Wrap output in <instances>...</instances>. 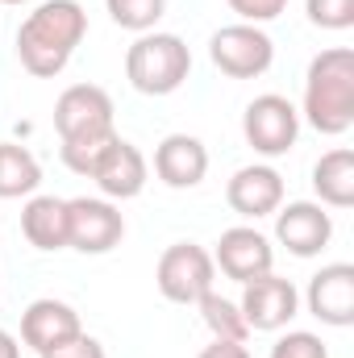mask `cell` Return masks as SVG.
<instances>
[{
	"label": "cell",
	"instance_id": "44dd1931",
	"mask_svg": "<svg viewBox=\"0 0 354 358\" xmlns=\"http://www.w3.org/2000/svg\"><path fill=\"white\" fill-rule=\"evenodd\" d=\"M108 17L129 29V34H150L159 25V17L167 13V0H104Z\"/></svg>",
	"mask_w": 354,
	"mask_h": 358
},
{
	"label": "cell",
	"instance_id": "8992f818",
	"mask_svg": "<svg viewBox=\"0 0 354 358\" xmlns=\"http://www.w3.org/2000/svg\"><path fill=\"white\" fill-rule=\"evenodd\" d=\"M213 279H217L213 255L204 246H196V242L167 246L159 267H155V283L171 304H200V296L213 292Z\"/></svg>",
	"mask_w": 354,
	"mask_h": 358
},
{
	"label": "cell",
	"instance_id": "30bf717a",
	"mask_svg": "<svg viewBox=\"0 0 354 358\" xmlns=\"http://www.w3.org/2000/svg\"><path fill=\"white\" fill-rule=\"evenodd\" d=\"M275 238H279V246H288V255L317 259L334 238V217L325 213V204H313V200L279 204L275 208Z\"/></svg>",
	"mask_w": 354,
	"mask_h": 358
},
{
	"label": "cell",
	"instance_id": "83f0119b",
	"mask_svg": "<svg viewBox=\"0 0 354 358\" xmlns=\"http://www.w3.org/2000/svg\"><path fill=\"white\" fill-rule=\"evenodd\" d=\"M0 358H21V346L8 329H0Z\"/></svg>",
	"mask_w": 354,
	"mask_h": 358
},
{
	"label": "cell",
	"instance_id": "7a4b0ae2",
	"mask_svg": "<svg viewBox=\"0 0 354 358\" xmlns=\"http://www.w3.org/2000/svg\"><path fill=\"white\" fill-rule=\"evenodd\" d=\"M304 117L325 138H338L354 125V50L330 46L309 63Z\"/></svg>",
	"mask_w": 354,
	"mask_h": 358
},
{
	"label": "cell",
	"instance_id": "5b68a950",
	"mask_svg": "<svg viewBox=\"0 0 354 358\" xmlns=\"http://www.w3.org/2000/svg\"><path fill=\"white\" fill-rule=\"evenodd\" d=\"M242 134H246V142H250L255 155L279 159V155H288V150L296 146V138H300V113H296V104H292L288 96L263 92V96H255V100L246 104V113H242Z\"/></svg>",
	"mask_w": 354,
	"mask_h": 358
},
{
	"label": "cell",
	"instance_id": "9c48e42d",
	"mask_svg": "<svg viewBox=\"0 0 354 358\" xmlns=\"http://www.w3.org/2000/svg\"><path fill=\"white\" fill-rule=\"evenodd\" d=\"M55 129L63 142L71 138H100L113 129V96L96 84H71L55 100Z\"/></svg>",
	"mask_w": 354,
	"mask_h": 358
},
{
	"label": "cell",
	"instance_id": "4fadbf2b",
	"mask_svg": "<svg viewBox=\"0 0 354 358\" xmlns=\"http://www.w3.org/2000/svg\"><path fill=\"white\" fill-rule=\"evenodd\" d=\"M146 176H150L146 155L134 142H125V138H113L108 150L100 155L96 171H92L96 187L104 192V200H134V196H142Z\"/></svg>",
	"mask_w": 354,
	"mask_h": 358
},
{
	"label": "cell",
	"instance_id": "8fae6325",
	"mask_svg": "<svg viewBox=\"0 0 354 358\" xmlns=\"http://www.w3.org/2000/svg\"><path fill=\"white\" fill-rule=\"evenodd\" d=\"M271 263H275V250L255 225H234L217 238L213 267H221V275L234 279V283H250V279L267 275Z\"/></svg>",
	"mask_w": 354,
	"mask_h": 358
},
{
	"label": "cell",
	"instance_id": "5bb4252c",
	"mask_svg": "<svg viewBox=\"0 0 354 358\" xmlns=\"http://www.w3.org/2000/svg\"><path fill=\"white\" fill-rule=\"evenodd\" d=\"M225 200L246 221L275 217V208L283 204V176L275 167H267V163H250V167L234 171L229 187H225Z\"/></svg>",
	"mask_w": 354,
	"mask_h": 358
},
{
	"label": "cell",
	"instance_id": "2e32d148",
	"mask_svg": "<svg viewBox=\"0 0 354 358\" xmlns=\"http://www.w3.org/2000/svg\"><path fill=\"white\" fill-rule=\"evenodd\" d=\"M155 176L163 179L167 187L176 192H187L196 187L200 179L208 176V150L200 138L192 134H167L155 150Z\"/></svg>",
	"mask_w": 354,
	"mask_h": 358
},
{
	"label": "cell",
	"instance_id": "d6986e66",
	"mask_svg": "<svg viewBox=\"0 0 354 358\" xmlns=\"http://www.w3.org/2000/svg\"><path fill=\"white\" fill-rule=\"evenodd\" d=\"M42 183L38 159L17 146V142H0V200H17V196H34Z\"/></svg>",
	"mask_w": 354,
	"mask_h": 358
},
{
	"label": "cell",
	"instance_id": "ffe728a7",
	"mask_svg": "<svg viewBox=\"0 0 354 358\" xmlns=\"http://www.w3.org/2000/svg\"><path fill=\"white\" fill-rule=\"evenodd\" d=\"M200 317H204V325H208V334L213 338H221V342H246V321H242V308L234 304V300H225V296H217V292H208V296H200Z\"/></svg>",
	"mask_w": 354,
	"mask_h": 358
},
{
	"label": "cell",
	"instance_id": "f1b7e54d",
	"mask_svg": "<svg viewBox=\"0 0 354 358\" xmlns=\"http://www.w3.org/2000/svg\"><path fill=\"white\" fill-rule=\"evenodd\" d=\"M0 4H25V0H0Z\"/></svg>",
	"mask_w": 354,
	"mask_h": 358
},
{
	"label": "cell",
	"instance_id": "ba28073f",
	"mask_svg": "<svg viewBox=\"0 0 354 358\" xmlns=\"http://www.w3.org/2000/svg\"><path fill=\"white\" fill-rule=\"evenodd\" d=\"M238 308H242L246 329L275 334V329H283V325L296 317V308H300V292H296L292 279H279L275 271H267V275H259V279L242 283V300H238Z\"/></svg>",
	"mask_w": 354,
	"mask_h": 358
},
{
	"label": "cell",
	"instance_id": "6da1fadb",
	"mask_svg": "<svg viewBox=\"0 0 354 358\" xmlns=\"http://www.w3.org/2000/svg\"><path fill=\"white\" fill-rule=\"evenodd\" d=\"M88 34V13L80 0H46L17 29V59L29 76L55 80Z\"/></svg>",
	"mask_w": 354,
	"mask_h": 358
},
{
	"label": "cell",
	"instance_id": "e0dca14e",
	"mask_svg": "<svg viewBox=\"0 0 354 358\" xmlns=\"http://www.w3.org/2000/svg\"><path fill=\"white\" fill-rule=\"evenodd\" d=\"M21 234L42 255L67 250V200H59V196H29L25 208H21Z\"/></svg>",
	"mask_w": 354,
	"mask_h": 358
},
{
	"label": "cell",
	"instance_id": "3957f363",
	"mask_svg": "<svg viewBox=\"0 0 354 358\" xmlns=\"http://www.w3.org/2000/svg\"><path fill=\"white\" fill-rule=\"evenodd\" d=\"M192 76V50L179 34H138V42L125 50V80L142 96H171Z\"/></svg>",
	"mask_w": 354,
	"mask_h": 358
},
{
	"label": "cell",
	"instance_id": "cb8c5ba5",
	"mask_svg": "<svg viewBox=\"0 0 354 358\" xmlns=\"http://www.w3.org/2000/svg\"><path fill=\"white\" fill-rule=\"evenodd\" d=\"M271 358H330V350H325V342H321L317 334L292 329V334H283V338L271 346Z\"/></svg>",
	"mask_w": 354,
	"mask_h": 358
},
{
	"label": "cell",
	"instance_id": "603a6c76",
	"mask_svg": "<svg viewBox=\"0 0 354 358\" xmlns=\"http://www.w3.org/2000/svg\"><path fill=\"white\" fill-rule=\"evenodd\" d=\"M304 13L317 29H351L354 0H304Z\"/></svg>",
	"mask_w": 354,
	"mask_h": 358
},
{
	"label": "cell",
	"instance_id": "4316f807",
	"mask_svg": "<svg viewBox=\"0 0 354 358\" xmlns=\"http://www.w3.org/2000/svg\"><path fill=\"white\" fill-rule=\"evenodd\" d=\"M196 358H250V350H246V342H221V338H213Z\"/></svg>",
	"mask_w": 354,
	"mask_h": 358
},
{
	"label": "cell",
	"instance_id": "52a82bcc",
	"mask_svg": "<svg viewBox=\"0 0 354 358\" xmlns=\"http://www.w3.org/2000/svg\"><path fill=\"white\" fill-rule=\"evenodd\" d=\"M125 238V217L104 196L67 200V246L80 255H108Z\"/></svg>",
	"mask_w": 354,
	"mask_h": 358
},
{
	"label": "cell",
	"instance_id": "d4e9b609",
	"mask_svg": "<svg viewBox=\"0 0 354 358\" xmlns=\"http://www.w3.org/2000/svg\"><path fill=\"white\" fill-rule=\"evenodd\" d=\"M229 8H234L246 25H263V21H275V17L288 8V0H229Z\"/></svg>",
	"mask_w": 354,
	"mask_h": 358
},
{
	"label": "cell",
	"instance_id": "ac0fdd59",
	"mask_svg": "<svg viewBox=\"0 0 354 358\" xmlns=\"http://www.w3.org/2000/svg\"><path fill=\"white\" fill-rule=\"evenodd\" d=\"M313 192L330 208H351L354 204V150L338 146V150L321 155L317 167H313Z\"/></svg>",
	"mask_w": 354,
	"mask_h": 358
},
{
	"label": "cell",
	"instance_id": "7c38bea8",
	"mask_svg": "<svg viewBox=\"0 0 354 358\" xmlns=\"http://www.w3.org/2000/svg\"><path fill=\"white\" fill-rule=\"evenodd\" d=\"M309 313L321 321V325H334V329H346L354 325V267L351 263H330L309 279Z\"/></svg>",
	"mask_w": 354,
	"mask_h": 358
},
{
	"label": "cell",
	"instance_id": "484cf974",
	"mask_svg": "<svg viewBox=\"0 0 354 358\" xmlns=\"http://www.w3.org/2000/svg\"><path fill=\"white\" fill-rule=\"evenodd\" d=\"M42 358H108V355H104V346H100L96 338H88V334L80 329L76 338H67V342H59L55 350H46Z\"/></svg>",
	"mask_w": 354,
	"mask_h": 358
},
{
	"label": "cell",
	"instance_id": "7402d4cb",
	"mask_svg": "<svg viewBox=\"0 0 354 358\" xmlns=\"http://www.w3.org/2000/svg\"><path fill=\"white\" fill-rule=\"evenodd\" d=\"M113 138H117V134H100V138H71V142H63V163H67V171L92 179L96 163H100V155L108 150V142H113Z\"/></svg>",
	"mask_w": 354,
	"mask_h": 358
},
{
	"label": "cell",
	"instance_id": "9a60e30c",
	"mask_svg": "<svg viewBox=\"0 0 354 358\" xmlns=\"http://www.w3.org/2000/svg\"><path fill=\"white\" fill-rule=\"evenodd\" d=\"M84 325H80V313L71 308V304H63V300H34L25 313H21V342L29 346V350H38V355H46V350H55L59 342H67V338H76Z\"/></svg>",
	"mask_w": 354,
	"mask_h": 358
},
{
	"label": "cell",
	"instance_id": "277c9868",
	"mask_svg": "<svg viewBox=\"0 0 354 358\" xmlns=\"http://www.w3.org/2000/svg\"><path fill=\"white\" fill-rule=\"evenodd\" d=\"M208 59L221 76L229 80H259L271 71L275 63V42L267 38L259 25H221L213 38H208Z\"/></svg>",
	"mask_w": 354,
	"mask_h": 358
}]
</instances>
